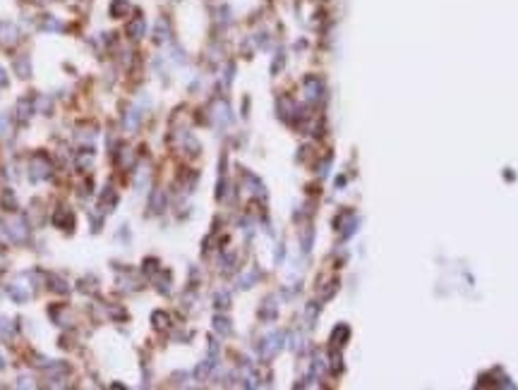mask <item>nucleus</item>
I'll use <instances>...</instances> for the list:
<instances>
[{"label": "nucleus", "instance_id": "7ed1b4c3", "mask_svg": "<svg viewBox=\"0 0 518 390\" xmlns=\"http://www.w3.org/2000/svg\"><path fill=\"white\" fill-rule=\"evenodd\" d=\"M10 235H12L17 242H22V240L27 237L29 230H27V223H24V218H15V221L10 223Z\"/></svg>", "mask_w": 518, "mask_h": 390}, {"label": "nucleus", "instance_id": "39448f33", "mask_svg": "<svg viewBox=\"0 0 518 390\" xmlns=\"http://www.w3.org/2000/svg\"><path fill=\"white\" fill-rule=\"evenodd\" d=\"M127 34H130L132 38H142V34H144V19H135V22L127 27Z\"/></svg>", "mask_w": 518, "mask_h": 390}, {"label": "nucleus", "instance_id": "20e7f679", "mask_svg": "<svg viewBox=\"0 0 518 390\" xmlns=\"http://www.w3.org/2000/svg\"><path fill=\"white\" fill-rule=\"evenodd\" d=\"M108 204H111V206L115 204V192H113V187H106V189H103V194H101V201H99V208H101V211L106 213V211H108Z\"/></svg>", "mask_w": 518, "mask_h": 390}, {"label": "nucleus", "instance_id": "0eeeda50", "mask_svg": "<svg viewBox=\"0 0 518 390\" xmlns=\"http://www.w3.org/2000/svg\"><path fill=\"white\" fill-rule=\"evenodd\" d=\"M70 221H72V216H70V213H67L65 208H60V211H58L56 216H53V223H56V225H60V227H62V225H67V223H70Z\"/></svg>", "mask_w": 518, "mask_h": 390}, {"label": "nucleus", "instance_id": "1a4fd4ad", "mask_svg": "<svg viewBox=\"0 0 518 390\" xmlns=\"http://www.w3.org/2000/svg\"><path fill=\"white\" fill-rule=\"evenodd\" d=\"M7 84V77H5V72H2V67H0V86H5Z\"/></svg>", "mask_w": 518, "mask_h": 390}, {"label": "nucleus", "instance_id": "423d86ee", "mask_svg": "<svg viewBox=\"0 0 518 390\" xmlns=\"http://www.w3.org/2000/svg\"><path fill=\"white\" fill-rule=\"evenodd\" d=\"M125 10H130V5H127L125 0H113V5H111V15H113V17H120Z\"/></svg>", "mask_w": 518, "mask_h": 390}, {"label": "nucleus", "instance_id": "9d476101", "mask_svg": "<svg viewBox=\"0 0 518 390\" xmlns=\"http://www.w3.org/2000/svg\"><path fill=\"white\" fill-rule=\"evenodd\" d=\"M2 132H5V117L0 115V134H2Z\"/></svg>", "mask_w": 518, "mask_h": 390}, {"label": "nucleus", "instance_id": "f03ea898", "mask_svg": "<svg viewBox=\"0 0 518 390\" xmlns=\"http://www.w3.org/2000/svg\"><path fill=\"white\" fill-rule=\"evenodd\" d=\"M15 41H17V29H15V24H10V22H0V43L12 46Z\"/></svg>", "mask_w": 518, "mask_h": 390}, {"label": "nucleus", "instance_id": "f257e3e1", "mask_svg": "<svg viewBox=\"0 0 518 390\" xmlns=\"http://www.w3.org/2000/svg\"><path fill=\"white\" fill-rule=\"evenodd\" d=\"M48 175H51V161L43 153L34 156V161H31V180L39 182V180H46Z\"/></svg>", "mask_w": 518, "mask_h": 390}, {"label": "nucleus", "instance_id": "6e6552de", "mask_svg": "<svg viewBox=\"0 0 518 390\" xmlns=\"http://www.w3.org/2000/svg\"><path fill=\"white\" fill-rule=\"evenodd\" d=\"M15 67H17L20 77H27V74H29V60H27V57H20V60L15 62Z\"/></svg>", "mask_w": 518, "mask_h": 390}]
</instances>
